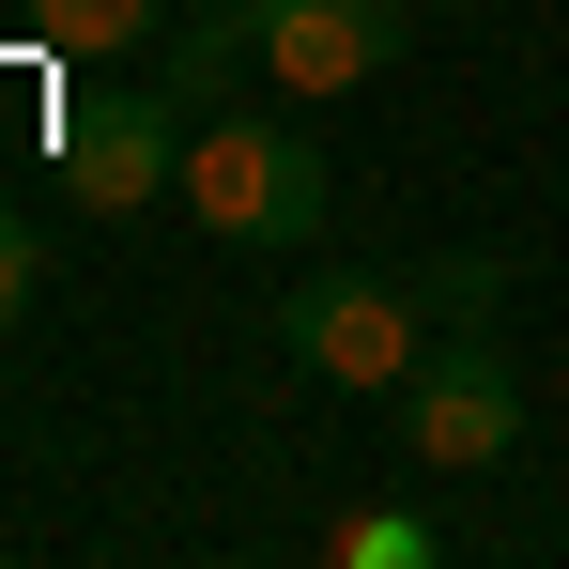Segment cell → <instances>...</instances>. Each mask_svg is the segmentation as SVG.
<instances>
[{
  "label": "cell",
  "instance_id": "obj_1",
  "mask_svg": "<svg viewBox=\"0 0 569 569\" xmlns=\"http://www.w3.org/2000/svg\"><path fill=\"white\" fill-rule=\"evenodd\" d=\"M186 216L216 247H308L323 231V154H308V123H247V108H216L186 139Z\"/></svg>",
  "mask_w": 569,
  "mask_h": 569
},
{
  "label": "cell",
  "instance_id": "obj_2",
  "mask_svg": "<svg viewBox=\"0 0 569 569\" xmlns=\"http://www.w3.org/2000/svg\"><path fill=\"white\" fill-rule=\"evenodd\" d=\"M523 447V370L492 355V323H447L416 370H400V462L431 477H492Z\"/></svg>",
  "mask_w": 569,
  "mask_h": 569
},
{
  "label": "cell",
  "instance_id": "obj_3",
  "mask_svg": "<svg viewBox=\"0 0 569 569\" xmlns=\"http://www.w3.org/2000/svg\"><path fill=\"white\" fill-rule=\"evenodd\" d=\"M416 323H431V308H416V278H308V292L278 308L292 370H308V385H355V400H400V370L431 355Z\"/></svg>",
  "mask_w": 569,
  "mask_h": 569
},
{
  "label": "cell",
  "instance_id": "obj_4",
  "mask_svg": "<svg viewBox=\"0 0 569 569\" xmlns=\"http://www.w3.org/2000/svg\"><path fill=\"white\" fill-rule=\"evenodd\" d=\"M186 139H200V123H186L170 78H154V93H78V108H62V186L139 216L154 186H186Z\"/></svg>",
  "mask_w": 569,
  "mask_h": 569
},
{
  "label": "cell",
  "instance_id": "obj_5",
  "mask_svg": "<svg viewBox=\"0 0 569 569\" xmlns=\"http://www.w3.org/2000/svg\"><path fill=\"white\" fill-rule=\"evenodd\" d=\"M247 31H262V78L278 93H370L416 16L400 0H247Z\"/></svg>",
  "mask_w": 569,
  "mask_h": 569
},
{
  "label": "cell",
  "instance_id": "obj_6",
  "mask_svg": "<svg viewBox=\"0 0 569 569\" xmlns=\"http://www.w3.org/2000/svg\"><path fill=\"white\" fill-rule=\"evenodd\" d=\"M31 47H62V62H139V47H170V0H31Z\"/></svg>",
  "mask_w": 569,
  "mask_h": 569
},
{
  "label": "cell",
  "instance_id": "obj_7",
  "mask_svg": "<svg viewBox=\"0 0 569 569\" xmlns=\"http://www.w3.org/2000/svg\"><path fill=\"white\" fill-rule=\"evenodd\" d=\"M416 308H431V323H492V308H508V262H492V247H447V262H416Z\"/></svg>",
  "mask_w": 569,
  "mask_h": 569
},
{
  "label": "cell",
  "instance_id": "obj_8",
  "mask_svg": "<svg viewBox=\"0 0 569 569\" xmlns=\"http://www.w3.org/2000/svg\"><path fill=\"white\" fill-rule=\"evenodd\" d=\"M339 555H355V569H416V555H431V523H400V508H355V523H339Z\"/></svg>",
  "mask_w": 569,
  "mask_h": 569
},
{
  "label": "cell",
  "instance_id": "obj_9",
  "mask_svg": "<svg viewBox=\"0 0 569 569\" xmlns=\"http://www.w3.org/2000/svg\"><path fill=\"white\" fill-rule=\"evenodd\" d=\"M31 278H47V247H31V216H0V339L31 323Z\"/></svg>",
  "mask_w": 569,
  "mask_h": 569
}]
</instances>
